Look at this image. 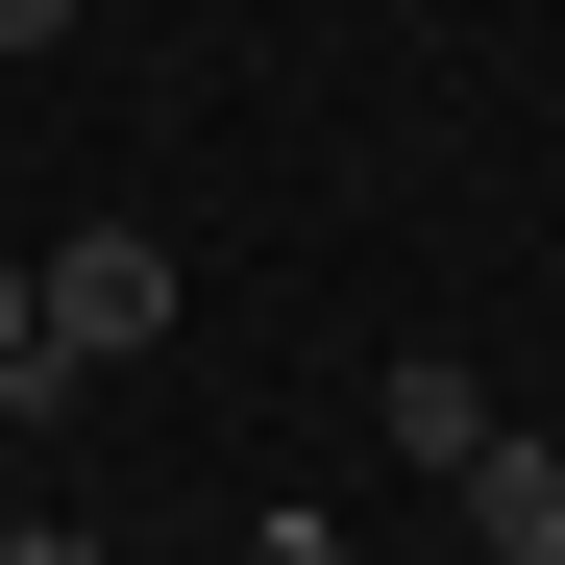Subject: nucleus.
<instances>
[{
	"instance_id": "f257e3e1",
	"label": "nucleus",
	"mask_w": 565,
	"mask_h": 565,
	"mask_svg": "<svg viewBox=\"0 0 565 565\" xmlns=\"http://www.w3.org/2000/svg\"><path fill=\"white\" fill-rule=\"evenodd\" d=\"M25 320H50V369H148L172 320H198V270H172L148 222H74V246L25 270Z\"/></svg>"
},
{
	"instance_id": "f03ea898",
	"label": "nucleus",
	"mask_w": 565,
	"mask_h": 565,
	"mask_svg": "<svg viewBox=\"0 0 565 565\" xmlns=\"http://www.w3.org/2000/svg\"><path fill=\"white\" fill-rule=\"evenodd\" d=\"M443 492H467V541H492V565H565V443H516V418H492Z\"/></svg>"
},
{
	"instance_id": "7ed1b4c3",
	"label": "nucleus",
	"mask_w": 565,
	"mask_h": 565,
	"mask_svg": "<svg viewBox=\"0 0 565 565\" xmlns=\"http://www.w3.org/2000/svg\"><path fill=\"white\" fill-rule=\"evenodd\" d=\"M467 443H492V394H467V369L418 344V369H394V467H467Z\"/></svg>"
},
{
	"instance_id": "20e7f679",
	"label": "nucleus",
	"mask_w": 565,
	"mask_h": 565,
	"mask_svg": "<svg viewBox=\"0 0 565 565\" xmlns=\"http://www.w3.org/2000/svg\"><path fill=\"white\" fill-rule=\"evenodd\" d=\"M50 394H74V369H50V320H25V246H0V418L50 443Z\"/></svg>"
},
{
	"instance_id": "39448f33",
	"label": "nucleus",
	"mask_w": 565,
	"mask_h": 565,
	"mask_svg": "<svg viewBox=\"0 0 565 565\" xmlns=\"http://www.w3.org/2000/svg\"><path fill=\"white\" fill-rule=\"evenodd\" d=\"M0 565H99V541H74V516H0Z\"/></svg>"
},
{
	"instance_id": "423d86ee",
	"label": "nucleus",
	"mask_w": 565,
	"mask_h": 565,
	"mask_svg": "<svg viewBox=\"0 0 565 565\" xmlns=\"http://www.w3.org/2000/svg\"><path fill=\"white\" fill-rule=\"evenodd\" d=\"M0 50H74V0H0Z\"/></svg>"
}]
</instances>
